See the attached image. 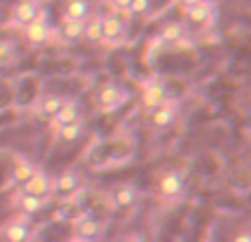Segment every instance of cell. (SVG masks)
I'll use <instances>...</instances> for the list:
<instances>
[{
    "mask_svg": "<svg viewBox=\"0 0 251 242\" xmlns=\"http://www.w3.org/2000/svg\"><path fill=\"white\" fill-rule=\"evenodd\" d=\"M176 119H178V106H176V101H172V99L163 101V104L156 106L154 110H150V123H152V128H156V130L172 128V125L176 123Z\"/></svg>",
    "mask_w": 251,
    "mask_h": 242,
    "instance_id": "cell-4",
    "label": "cell"
},
{
    "mask_svg": "<svg viewBox=\"0 0 251 242\" xmlns=\"http://www.w3.org/2000/svg\"><path fill=\"white\" fill-rule=\"evenodd\" d=\"M196 2H201V0H178V4H181V7H183V9L192 7V4H196Z\"/></svg>",
    "mask_w": 251,
    "mask_h": 242,
    "instance_id": "cell-27",
    "label": "cell"
},
{
    "mask_svg": "<svg viewBox=\"0 0 251 242\" xmlns=\"http://www.w3.org/2000/svg\"><path fill=\"white\" fill-rule=\"evenodd\" d=\"M91 2L88 0H69L64 7V18L66 20H82L86 22L91 18Z\"/></svg>",
    "mask_w": 251,
    "mask_h": 242,
    "instance_id": "cell-14",
    "label": "cell"
},
{
    "mask_svg": "<svg viewBox=\"0 0 251 242\" xmlns=\"http://www.w3.org/2000/svg\"><path fill=\"white\" fill-rule=\"evenodd\" d=\"M11 60H13V47H11V42H7V40H0V66L9 64Z\"/></svg>",
    "mask_w": 251,
    "mask_h": 242,
    "instance_id": "cell-23",
    "label": "cell"
},
{
    "mask_svg": "<svg viewBox=\"0 0 251 242\" xmlns=\"http://www.w3.org/2000/svg\"><path fill=\"white\" fill-rule=\"evenodd\" d=\"M42 11L44 9H42V4H40V0H20V2H16L11 9V20H13V24H18V26H26Z\"/></svg>",
    "mask_w": 251,
    "mask_h": 242,
    "instance_id": "cell-5",
    "label": "cell"
},
{
    "mask_svg": "<svg viewBox=\"0 0 251 242\" xmlns=\"http://www.w3.org/2000/svg\"><path fill=\"white\" fill-rule=\"evenodd\" d=\"M77 119H82V113H79L77 101H71V99H66L64 104H62V108L53 115V123H55V128L57 125L71 123V121H77Z\"/></svg>",
    "mask_w": 251,
    "mask_h": 242,
    "instance_id": "cell-16",
    "label": "cell"
},
{
    "mask_svg": "<svg viewBox=\"0 0 251 242\" xmlns=\"http://www.w3.org/2000/svg\"><path fill=\"white\" fill-rule=\"evenodd\" d=\"M35 172H38V168H35L31 161L20 159V156H18L16 163H13V168H11V181L16 183V185H25V183L29 181Z\"/></svg>",
    "mask_w": 251,
    "mask_h": 242,
    "instance_id": "cell-15",
    "label": "cell"
},
{
    "mask_svg": "<svg viewBox=\"0 0 251 242\" xmlns=\"http://www.w3.org/2000/svg\"><path fill=\"white\" fill-rule=\"evenodd\" d=\"M64 101L66 99H64V97H60V95H44L42 99L38 101L35 110H38L42 117H53V115L62 108V104H64Z\"/></svg>",
    "mask_w": 251,
    "mask_h": 242,
    "instance_id": "cell-22",
    "label": "cell"
},
{
    "mask_svg": "<svg viewBox=\"0 0 251 242\" xmlns=\"http://www.w3.org/2000/svg\"><path fill=\"white\" fill-rule=\"evenodd\" d=\"M234 240L236 242H251V234H236Z\"/></svg>",
    "mask_w": 251,
    "mask_h": 242,
    "instance_id": "cell-26",
    "label": "cell"
},
{
    "mask_svg": "<svg viewBox=\"0 0 251 242\" xmlns=\"http://www.w3.org/2000/svg\"><path fill=\"white\" fill-rule=\"evenodd\" d=\"M82 134H84L82 119L71 121V123H64V125H57V139H60L62 143H75Z\"/></svg>",
    "mask_w": 251,
    "mask_h": 242,
    "instance_id": "cell-20",
    "label": "cell"
},
{
    "mask_svg": "<svg viewBox=\"0 0 251 242\" xmlns=\"http://www.w3.org/2000/svg\"><path fill=\"white\" fill-rule=\"evenodd\" d=\"M163 101H168V91H165V86L161 82H150L143 86L141 91V104L143 108L150 113V110H154L156 106H161Z\"/></svg>",
    "mask_w": 251,
    "mask_h": 242,
    "instance_id": "cell-9",
    "label": "cell"
},
{
    "mask_svg": "<svg viewBox=\"0 0 251 242\" xmlns=\"http://www.w3.org/2000/svg\"><path fill=\"white\" fill-rule=\"evenodd\" d=\"M156 194L163 203H178L185 196V176L178 169L163 172L156 181Z\"/></svg>",
    "mask_w": 251,
    "mask_h": 242,
    "instance_id": "cell-1",
    "label": "cell"
},
{
    "mask_svg": "<svg viewBox=\"0 0 251 242\" xmlns=\"http://www.w3.org/2000/svg\"><path fill=\"white\" fill-rule=\"evenodd\" d=\"M185 18H187V22H192L196 26H207L209 22H214V4L201 0V2L185 9Z\"/></svg>",
    "mask_w": 251,
    "mask_h": 242,
    "instance_id": "cell-12",
    "label": "cell"
},
{
    "mask_svg": "<svg viewBox=\"0 0 251 242\" xmlns=\"http://www.w3.org/2000/svg\"><path fill=\"white\" fill-rule=\"evenodd\" d=\"M22 29H25V40L31 47H44L53 35V29L47 20V11H42L35 20H31L29 24L22 26Z\"/></svg>",
    "mask_w": 251,
    "mask_h": 242,
    "instance_id": "cell-2",
    "label": "cell"
},
{
    "mask_svg": "<svg viewBox=\"0 0 251 242\" xmlns=\"http://www.w3.org/2000/svg\"><path fill=\"white\" fill-rule=\"evenodd\" d=\"M110 198H113V205L117 209H130V207H134V205L139 203L141 192H139V187L132 185V183H122V185L113 187Z\"/></svg>",
    "mask_w": 251,
    "mask_h": 242,
    "instance_id": "cell-6",
    "label": "cell"
},
{
    "mask_svg": "<svg viewBox=\"0 0 251 242\" xmlns=\"http://www.w3.org/2000/svg\"><path fill=\"white\" fill-rule=\"evenodd\" d=\"M203 2H209V4H214V7H216V4H218V0H203Z\"/></svg>",
    "mask_w": 251,
    "mask_h": 242,
    "instance_id": "cell-28",
    "label": "cell"
},
{
    "mask_svg": "<svg viewBox=\"0 0 251 242\" xmlns=\"http://www.w3.org/2000/svg\"><path fill=\"white\" fill-rule=\"evenodd\" d=\"M75 229H77V238L79 240H97L104 234V222L97 220L91 212H86L82 218L75 220Z\"/></svg>",
    "mask_w": 251,
    "mask_h": 242,
    "instance_id": "cell-7",
    "label": "cell"
},
{
    "mask_svg": "<svg viewBox=\"0 0 251 242\" xmlns=\"http://www.w3.org/2000/svg\"><path fill=\"white\" fill-rule=\"evenodd\" d=\"M79 190H82V178L75 172H64L62 176H57L55 181H53V192L60 194L62 198H71V196H75Z\"/></svg>",
    "mask_w": 251,
    "mask_h": 242,
    "instance_id": "cell-10",
    "label": "cell"
},
{
    "mask_svg": "<svg viewBox=\"0 0 251 242\" xmlns=\"http://www.w3.org/2000/svg\"><path fill=\"white\" fill-rule=\"evenodd\" d=\"M130 2H132V0H110V4H113L115 9H119V11H128Z\"/></svg>",
    "mask_w": 251,
    "mask_h": 242,
    "instance_id": "cell-25",
    "label": "cell"
},
{
    "mask_svg": "<svg viewBox=\"0 0 251 242\" xmlns=\"http://www.w3.org/2000/svg\"><path fill=\"white\" fill-rule=\"evenodd\" d=\"M2 236H4V240H9V242H25V240H29L31 229L25 220H13L2 229Z\"/></svg>",
    "mask_w": 251,
    "mask_h": 242,
    "instance_id": "cell-18",
    "label": "cell"
},
{
    "mask_svg": "<svg viewBox=\"0 0 251 242\" xmlns=\"http://www.w3.org/2000/svg\"><path fill=\"white\" fill-rule=\"evenodd\" d=\"M101 29H104V42L119 44L126 38V22L119 16H101Z\"/></svg>",
    "mask_w": 251,
    "mask_h": 242,
    "instance_id": "cell-11",
    "label": "cell"
},
{
    "mask_svg": "<svg viewBox=\"0 0 251 242\" xmlns=\"http://www.w3.org/2000/svg\"><path fill=\"white\" fill-rule=\"evenodd\" d=\"M126 101H128V91L117 86V84L104 86L100 91V95H97V106H100V110H104V113H115V110L122 108Z\"/></svg>",
    "mask_w": 251,
    "mask_h": 242,
    "instance_id": "cell-3",
    "label": "cell"
},
{
    "mask_svg": "<svg viewBox=\"0 0 251 242\" xmlns=\"http://www.w3.org/2000/svg\"><path fill=\"white\" fill-rule=\"evenodd\" d=\"M84 38L88 40L91 44H100L104 42V29H101V16H93L86 20L84 24Z\"/></svg>",
    "mask_w": 251,
    "mask_h": 242,
    "instance_id": "cell-21",
    "label": "cell"
},
{
    "mask_svg": "<svg viewBox=\"0 0 251 242\" xmlns=\"http://www.w3.org/2000/svg\"><path fill=\"white\" fill-rule=\"evenodd\" d=\"M148 9H150V0H132L128 11L134 13V16H141V13H146Z\"/></svg>",
    "mask_w": 251,
    "mask_h": 242,
    "instance_id": "cell-24",
    "label": "cell"
},
{
    "mask_svg": "<svg viewBox=\"0 0 251 242\" xmlns=\"http://www.w3.org/2000/svg\"><path fill=\"white\" fill-rule=\"evenodd\" d=\"M44 200L47 198H42V196H33V194L22 192L20 198H18V207H20V212L25 214V216H35V214L42 212Z\"/></svg>",
    "mask_w": 251,
    "mask_h": 242,
    "instance_id": "cell-19",
    "label": "cell"
},
{
    "mask_svg": "<svg viewBox=\"0 0 251 242\" xmlns=\"http://www.w3.org/2000/svg\"><path fill=\"white\" fill-rule=\"evenodd\" d=\"M185 33H187L185 22L170 20V22H165V24L161 26L159 38H161V42H165V44H176V42H181V40L185 38Z\"/></svg>",
    "mask_w": 251,
    "mask_h": 242,
    "instance_id": "cell-13",
    "label": "cell"
},
{
    "mask_svg": "<svg viewBox=\"0 0 251 242\" xmlns=\"http://www.w3.org/2000/svg\"><path fill=\"white\" fill-rule=\"evenodd\" d=\"M22 192L47 198V196H51V194H53V181H51V176H49L47 172L38 169V172H35L33 176H31L29 181L25 183V185H22Z\"/></svg>",
    "mask_w": 251,
    "mask_h": 242,
    "instance_id": "cell-8",
    "label": "cell"
},
{
    "mask_svg": "<svg viewBox=\"0 0 251 242\" xmlns=\"http://www.w3.org/2000/svg\"><path fill=\"white\" fill-rule=\"evenodd\" d=\"M84 24L86 22L82 20H66V18H62V24H60V35L64 42H77V40L84 38Z\"/></svg>",
    "mask_w": 251,
    "mask_h": 242,
    "instance_id": "cell-17",
    "label": "cell"
}]
</instances>
